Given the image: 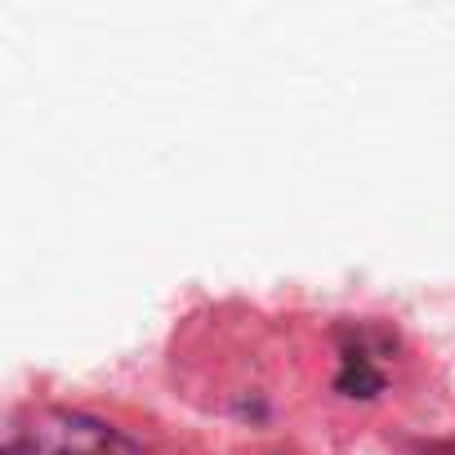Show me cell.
<instances>
[{"label": "cell", "mask_w": 455, "mask_h": 455, "mask_svg": "<svg viewBox=\"0 0 455 455\" xmlns=\"http://www.w3.org/2000/svg\"><path fill=\"white\" fill-rule=\"evenodd\" d=\"M5 455H143L125 433L76 411H36L14 424Z\"/></svg>", "instance_id": "6da1fadb"}, {"label": "cell", "mask_w": 455, "mask_h": 455, "mask_svg": "<svg viewBox=\"0 0 455 455\" xmlns=\"http://www.w3.org/2000/svg\"><path fill=\"white\" fill-rule=\"evenodd\" d=\"M437 455H455V451H437Z\"/></svg>", "instance_id": "7a4b0ae2"}]
</instances>
